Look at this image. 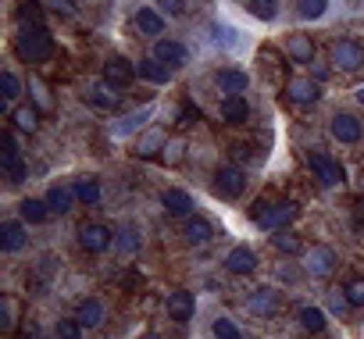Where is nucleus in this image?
Segmentation results:
<instances>
[{
  "label": "nucleus",
  "mask_w": 364,
  "mask_h": 339,
  "mask_svg": "<svg viewBox=\"0 0 364 339\" xmlns=\"http://www.w3.org/2000/svg\"><path fill=\"white\" fill-rule=\"evenodd\" d=\"M286 97H289L293 104H314V100L321 97V86H318L314 79H289Z\"/></svg>",
  "instance_id": "12"
},
{
  "label": "nucleus",
  "mask_w": 364,
  "mask_h": 339,
  "mask_svg": "<svg viewBox=\"0 0 364 339\" xmlns=\"http://www.w3.org/2000/svg\"><path fill=\"white\" fill-rule=\"evenodd\" d=\"M0 328H11V300H4V303H0Z\"/></svg>",
  "instance_id": "42"
},
{
  "label": "nucleus",
  "mask_w": 364,
  "mask_h": 339,
  "mask_svg": "<svg viewBox=\"0 0 364 339\" xmlns=\"http://www.w3.org/2000/svg\"><path fill=\"white\" fill-rule=\"evenodd\" d=\"M136 157H157L161 150H164V132H157V129H150V132H139V139H136Z\"/></svg>",
  "instance_id": "21"
},
{
  "label": "nucleus",
  "mask_w": 364,
  "mask_h": 339,
  "mask_svg": "<svg viewBox=\"0 0 364 339\" xmlns=\"http://www.w3.org/2000/svg\"><path fill=\"white\" fill-rule=\"evenodd\" d=\"M272 243H275V250H282V254H296V250H300V240H296L293 232H275Z\"/></svg>",
  "instance_id": "40"
},
{
  "label": "nucleus",
  "mask_w": 364,
  "mask_h": 339,
  "mask_svg": "<svg viewBox=\"0 0 364 339\" xmlns=\"http://www.w3.org/2000/svg\"><path fill=\"white\" fill-rule=\"evenodd\" d=\"M114 247L125 250V254H136V250H139V232H136L132 225H125V229L114 236Z\"/></svg>",
  "instance_id": "34"
},
{
  "label": "nucleus",
  "mask_w": 364,
  "mask_h": 339,
  "mask_svg": "<svg viewBox=\"0 0 364 339\" xmlns=\"http://www.w3.org/2000/svg\"><path fill=\"white\" fill-rule=\"evenodd\" d=\"M325 8H328V0H296L300 18H321V15H325Z\"/></svg>",
  "instance_id": "38"
},
{
  "label": "nucleus",
  "mask_w": 364,
  "mask_h": 339,
  "mask_svg": "<svg viewBox=\"0 0 364 339\" xmlns=\"http://www.w3.org/2000/svg\"><path fill=\"white\" fill-rule=\"evenodd\" d=\"M75 318H79L82 328H97V325L104 321V303H100V300H82L79 311H75Z\"/></svg>",
  "instance_id": "26"
},
{
  "label": "nucleus",
  "mask_w": 364,
  "mask_h": 339,
  "mask_svg": "<svg viewBox=\"0 0 364 339\" xmlns=\"http://www.w3.org/2000/svg\"><path fill=\"white\" fill-rule=\"evenodd\" d=\"M279 307H282V296H279L275 289H257V293L247 300V311H250V314H261V318L275 314Z\"/></svg>",
  "instance_id": "13"
},
{
  "label": "nucleus",
  "mask_w": 364,
  "mask_h": 339,
  "mask_svg": "<svg viewBox=\"0 0 364 339\" xmlns=\"http://www.w3.org/2000/svg\"><path fill=\"white\" fill-rule=\"evenodd\" d=\"M90 100H93L97 107H104V111H114V107L122 104V93H118L111 82H97L93 93H90Z\"/></svg>",
  "instance_id": "24"
},
{
  "label": "nucleus",
  "mask_w": 364,
  "mask_h": 339,
  "mask_svg": "<svg viewBox=\"0 0 364 339\" xmlns=\"http://www.w3.org/2000/svg\"><path fill=\"white\" fill-rule=\"evenodd\" d=\"M211 332H215V339H243L240 325H236V321H229V318H218V321L211 325Z\"/></svg>",
  "instance_id": "37"
},
{
  "label": "nucleus",
  "mask_w": 364,
  "mask_h": 339,
  "mask_svg": "<svg viewBox=\"0 0 364 339\" xmlns=\"http://www.w3.org/2000/svg\"><path fill=\"white\" fill-rule=\"evenodd\" d=\"M54 335H58V339H82V325H79V318H61L58 328H54Z\"/></svg>",
  "instance_id": "36"
},
{
  "label": "nucleus",
  "mask_w": 364,
  "mask_h": 339,
  "mask_svg": "<svg viewBox=\"0 0 364 339\" xmlns=\"http://www.w3.org/2000/svg\"><path fill=\"white\" fill-rule=\"evenodd\" d=\"M26 243H29V236H26L22 222H4L0 225V250L4 254H18V250H26Z\"/></svg>",
  "instance_id": "10"
},
{
  "label": "nucleus",
  "mask_w": 364,
  "mask_h": 339,
  "mask_svg": "<svg viewBox=\"0 0 364 339\" xmlns=\"http://www.w3.org/2000/svg\"><path fill=\"white\" fill-rule=\"evenodd\" d=\"M218 90L225 93V97H240L247 86H250V79H247V72H240V68H222L218 75Z\"/></svg>",
  "instance_id": "14"
},
{
  "label": "nucleus",
  "mask_w": 364,
  "mask_h": 339,
  "mask_svg": "<svg viewBox=\"0 0 364 339\" xmlns=\"http://www.w3.org/2000/svg\"><path fill=\"white\" fill-rule=\"evenodd\" d=\"M332 264H336V254H332L328 247H314V250L307 254V271H314V275H328Z\"/></svg>",
  "instance_id": "25"
},
{
  "label": "nucleus",
  "mask_w": 364,
  "mask_h": 339,
  "mask_svg": "<svg viewBox=\"0 0 364 339\" xmlns=\"http://www.w3.org/2000/svg\"><path fill=\"white\" fill-rule=\"evenodd\" d=\"M211 236H215V229H211L208 218H190V222H186V243L197 247V243H208Z\"/></svg>",
  "instance_id": "28"
},
{
  "label": "nucleus",
  "mask_w": 364,
  "mask_h": 339,
  "mask_svg": "<svg viewBox=\"0 0 364 339\" xmlns=\"http://www.w3.org/2000/svg\"><path fill=\"white\" fill-rule=\"evenodd\" d=\"M357 100H360V104H364V90H357Z\"/></svg>",
  "instance_id": "45"
},
{
  "label": "nucleus",
  "mask_w": 364,
  "mask_h": 339,
  "mask_svg": "<svg viewBox=\"0 0 364 339\" xmlns=\"http://www.w3.org/2000/svg\"><path fill=\"white\" fill-rule=\"evenodd\" d=\"M161 204H164V211H171V215H193V197L186 193V190H168L164 197H161Z\"/></svg>",
  "instance_id": "18"
},
{
  "label": "nucleus",
  "mask_w": 364,
  "mask_h": 339,
  "mask_svg": "<svg viewBox=\"0 0 364 339\" xmlns=\"http://www.w3.org/2000/svg\"><path fill=\"white\" fill-rule=\"evenodd\" d=\"M18 215L26 218V222H33V225H43L54 211H50V204L47 200H36V197H29V200H22L18 204Z\"/></svg>",
  "instance_id": "22"
},
{
  "label": "nucleus",
  "mask_w": 364,
  "mask_h": 339,
  "mask_svg": "<svg viewBox=\"0 0 364 339\" xmlns=\"http://www.w3.org/2000/svg\"><path fill=\"white\" fill-rule=\"evenodd\" d=\"M75 200H82V204H97L100 200V183H93V179H82V183H75Z\"/></svg>",
  "instance_id": "31"
},
{
  "label": "nucleus",
  "mask_w": 364,
  "mask_h": 339,
  "mask_svg": "<svg viewBox=\"0 0 364 339\" xmlns=\"http://www.w3.org/2000/svg\"><path fill=\"white\" fill-rule=\"evenodd\" d=\"M250 218L257 222V229H268V232H275V229H282V225H289L293 218H296V204H289V200H264V204H257L254 211H250Z\"/></svg>",
  "instance_id": "2"
},
{
  "label": "nucleus",
  "mask_w": 364,
  "mask_h": 339,
  "mask_svg": "<svg viewBox=\"0 0 364 339\" xmlns=\"http://www.w3.org/2000/svg\"><path fill=\"white\" fill-rule=\"evenodd\" d=\"M193 311H197V296H193L190 289H175V293L168 296V314H171L175 321H190Z\"/></svg>",
  "instance_id": "11"
},
{
  "label": "nucleus",
  "mask_w": 364,
  "mask_h": 339,
  "mask_svg": "<svg viewBox=\"0 0 364 339\" xmlns=\"http://www.w3.org/2000/svg\"><path fill=\"white\" fill-rule=\"evenodd\" d=\"M225 268H229L232 275H250V271L257 268V254H250L247 247H236V250H229Z\"/></svg>",
  "instance_id": "17"
},
{
  "label": "nucleus",
  "mask_w": 364,
  "mask_h": 339,
  "mask_svg": "<svg viewBox=\"0 0 364 339\" xmlns=\"http://www.w3.org/2000/svg\"><path fill=\"white\" fill-rule=\"evenodd\" d=\"M311 168H314V176L321 186H339L343 183V164L332 161L328 154H311Z\"/></svg>",
  "instance_id": "6"
},
{
  "label": "nucleus",
  "mask_w": 364,
  "mask_h": 339,
  "mask_svg": "<svg viewBox=\"0 0 364 339\" xmlns=\"http://www.w3.org/2000/svg\"><path fill=\"white\" fill-rule=\"evenodd\" d=\"M157 4H161L164 15H182L186 11V0H157Z\"/></svg>",
  "instance_id": "41"
},
{
  "label": "nucleus",
  "mask_w": 364,
  "mask_h": 339,
  "mask_svg": "<svg viewBox=\"0 0 364 339\" xmlns=\"http://www.w3.org/2000/svg\"><path fill=\"white\" fill-rule=\"evenodd\" d=\"M15 54L22 61H47L54 54V40L47 29H22L15 36Z\"/></svg>",
  "instance_id": "1"
},
{
  "label": "nucleus",
  "mask_w": 364,
  "mask_h": 339,
  "mask_svg": "<svg viewBox=\"0 0 364 339\" xmlns=\"http://www.w3.org/2000/svg\"><path fill=\"white\" fill-rule=\"evenodd\" d=\"M332 65L343 68V72L364 68V47H360L357 40H339V43L332 47Z\"/></svg>",
  "instance_id": "5"
},
{
  "label": "nucleus",
  "mask_w": 364,
  "mask_h": 339,
  "mask_svg": "<svg viewBox=\"0 0 364 339\" xmlns=\"http://www.w3.org/2000/svg\"><path fill=\"white\" fill-rule=\"evenodd\" d=\"M0 90H4V100L11 104V100H15V97L22 93V82H18V79H15L11 72H0Z\"/></svg>",
  "instance_id": "39"
},
{
  "label": "nucleus",
  "mask_w": 364,
  "mask_h": 339,
  "mask_svg": "<svg viewBox=\"0 0 364 339\" xmlns=\"http://www.w3.org/2000/svg\"><path fill=\"white\" fill-rule=\"evenodd\" d=\"M286 54H289L296 65H307V61L314 58V40L304 36V33H293V36L286 40Z\"/></svg>",
  "instance_id": "16"
},
{
  "label": "nucleus",
  "mask_w": 364,
  "mask_h": 339,
  "mask_svg": "<svg viewBox=\"0 0 364 339\" xmlns=\"http://www.w3.org/2000/svg\"><path fill=\"white\" fill-rule=\"evenodd\" d=\"M136 72H139V79H143V82H150V86H164V82H168V68H164L157 58L139 61V65H136Z\"/></svg>",
  "instance_id": "23"
},
{
  "label": "nucleus",
  "mask_w": 364,
  "mask_h": 339,
  "mask_svg": "<svg viewBox=\"0 0 364 339\" xmlns=\"http://www.w3.org/2000/svg\"><path fill=\"white\" fill-rule=\"evenodd\" d=\"M343 296H346V303L364 307V279H360V275H353V279L343 286Z\"/></svg>",
  "instance_id": "35"
},
{
  "label": "nucleus",
  "mask_w": 364,
  "mask_h": 339,
  "mask_svg": "<svg viewBox=\"0 0 364 339\" xmlns=\"http://www.w3.org/2000/svg\"><path fill=\"white\" fill-rule=\"evenodd\" d=\"M47 204H50V211H54V215H65V211L72 208V193H68L65 186H54V190L47 193Z\"/></svg>",
  "instance_id": "32"
},
{
  "label": "nucleus",
  "mask_w": 364,
  "mask_h": 339,
  "mask_svg": "<svg viewBox=\"0 0 364 339\" xmlns=\"http://www.w3.org/2000/svg\"><path fill=\"white\" fill-rule=\"evenodd\" d=\"M328 129H332V139H339V143H357L360 139V122L353 114H336Z\"/></svg>",
  "instance_id": "15"
},
{
  "label": "nucleus",
  "mask_w": 364,
  "mask_h": 339,
  "mask_svg": "<svg viewBox=\"0 0 364 339\" xmlns=\"http://www.w3.org/2000/svg\"><path fill=\"white\" fill-rule=\"evenodd\" d=\"M0 146H4V172H8V179H11V183H22V179H26V164H22V157H18L15 136L4 132V136H0Z\"/></svg>",
  "instance_id": "9"
},
{
  "label": "nucleus",
  "mask_w": 364,
  "mask_h": 339,
  "mask_svg": "<svg viewBox=\"0 0 364 339\" xmlns=\"http://www.w3.org/2000/svg\"><path fill=\"white\" fill-rule=\"evenodd\" d=\"M218 111H222V118H225V122H232V125L247 122V114H250V107H247V100H243V97H225Z\"/></svg>",
  "instance_id": "27"
},
{
  "label": "nucleus",
  "mask_w": 364,
  "mask_h": 339,
  "mask_svg": "<svg viewBox=\"0 0 364 339\" xmlns=\"http://www.w3.org/2000/svg\"><path fill=\"white\" fill-rule=\"evenodd\" d=\"M79 243L86 247V254H104V250L114 243V236H111V229L100 225V222H82V225H79Z\"/></svg>",
  "instance_id": "4"
},
{
  "label": "nucleus",
  "mask_w": 364,
  "mask_h": 339,
  "mask_svg": "<svg viewBox=\"0 0 364 339\" xmlns=\"http://www.w3.org/2000/svg\"><path fill=\"white\" fill-rule=\"evenodd\" d=\"M146 339H161V335H146Z\"/></svg>",
  "instance_id": "46"
},
{
  "label": "nucleus",
  "mask_w": 364,
  "mask_h": 339,
  "mask_svg": "<svg viewBox=\"0 0 364 339\" xmlns=\"http://www.w3.org/2000/svg\"><path fill=\"white\" fill-rule=\"evenodd\" d=\"M215 40H218L222 47H229V43H236V33H232V29L225 33V29H218V26H215Z\"/></svg>",
  "instance_id": "43"
},
{
  "label": "nucleus",
  "mask_w": 364,
  "mask_h": 339,
  "mask_svg": "<svg viewBox=\"0 0 364 339\" xmlns=\"http://www.w3.org/2000/svg\"><path fill=\"white\" fill-rule=\"evenodd\" d=\"M132 22H136V29H139L143 36H161V33H164V18H161L154 8H139Z\"/></svg>",
  "instance_id": "19"
},
{
  "label": "nucleus",
  "mask_w": 364,
  "mask_h": 339,
  "mask_svg": "<svg viewBox=\"0 0 364 339\" xmlns=\"http://www.w3.org/2000/svg\"><path fill=\"white\" fill-rule=\"evenodd\" d=\"M215 190H218L225 200L240 197V193L247 190V176H243V168H240V164H222L218 172H215Z\"/></svg>",
  "instance_id": "3"
},
{
  "label": "nucleus",
  "mask_w": 364,
  "mask_h": 339,
  "mask_svg": "<svg viewBox=\"0 0 364 339\" xmlns=\"http://www.w3.org/2000/svg\"><path fill=\"white\" fill-rule=\"evenodd\" d=\"M136 68L125 61V58H111L107 65H104V82H111L114 90H125V86H132L136 82Z\"/></svg>",
  "instance_id": "8"
},
{
  "label": "nucleus",
  "mask_w": 364,
  "mask_h": 339,
  "mask_svg": "<svg viewBox=\"0 0 364 339\" xmlns=\"http://www.w3.org/2000/svg\"><path fill=\"white\" fill-rule=\"evenodd\" d=\"M150 111H154V107H139V111L118 118V122H114V136H132V132H139V129L150 122Z\"/></svg>",
  "instance_id": "20"
},
{
  "label": "nucleus",
  "mask_w": 364,
  "mask_h": 339,
  "mask_svg": "<svg viewBox=\"0 0 364 339\" xmlns=\"http://www.w3.org/2000/svg\"><path fill=\"white\" fill-rule=\"evenodd\" d=\"M154 58L164 65V68H182L190 61V50H186V43H178V40H161L157 47H154Z\"/></svg>",
  "instance_id": "7"
},
{
  "label": "nucleus",
  "mask_w": 364,
  "mask_h": 339,
  "mask_svg": "<svg viewBox=\"0 0 364 339\" xmlns=\"http://www.w3.org/2000/svg\"><path fill=\"white\" fill-rule=\"evenodd\" d=\"M247 11L257 15V18H264V22H272V18L279 15V0H250Z\"/></svg>",
  "instance_id": "33"
},
{
  "label": "nucleus",
  "mask_w": 364,
  "mask_h": 339,
  "mask_svg": "<svg viewBox=\"0 0 364 339\" xmlns=\"http://www.w3.org/2000/svg\"><path fill=\"white\" fill-rule=\"evenodd\" d=\"M300 325H304L307 332H325V311L314 307V303L300 307Z\"/></svg>",
  "instance_id": "29"
},
{
  "label": "nucleus",
  "mask_w": 364,
  "mask_h": 339,
  "mask_svg": "<svg viewBox=\"0 0 364 339\" xmlns=\"http://www.w3.org/2000/svg\"><path fill=\"white\" fill-rule=\"evenodd\" d=\"M50 8H61V11H68V0H47Z\"/></svg>",
  "instance_id": "44"
},
{
  "label": "nucleus",
  "mask_w": 364,
  "mask_h": 339,
  "mask_svg": "<svg viewBox=\"0 0 364 339\" xmlns=\"http://www.w3.org/2000/svg\"><path fill=\"white\" fill-rule=\"evenodd\" d=\"M11 118H15V125H18L22 132H36V125H40V118H36V107H33V104L15 107V111H11Z\"/></svg>",
  "instance_id": "30"
}]
</instances>
